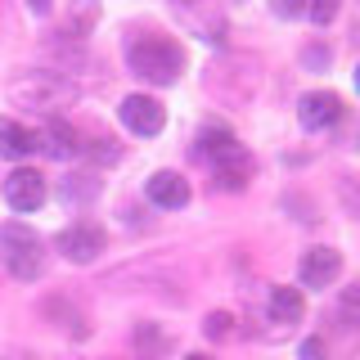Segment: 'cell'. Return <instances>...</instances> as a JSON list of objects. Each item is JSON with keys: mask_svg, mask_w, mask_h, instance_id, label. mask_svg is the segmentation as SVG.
<instances>
[{"mask_svg": "<svg viewBox=\"0 0 360 360\" xmlns=\"http://www.w3.org/2000/svg\"><path fill=\"white\" fill-rule=\"evenodd\" d=\"M127 68L153 86H172L185 72V50H180V41L162 37V32H131L127 37Z\"/></svg>", "mask_w": 360, "mask_h": 360, "instance_id": "6da1fadb", "label": "cell"}, {"mask_svg": "<svg viewBox=\"0 0 360 360\" xmlns=\"http://www.w3.org/2000/svg\"><path fill=\"white\" fill-rule=\"evenodd\" d=\"M198 158L212 167L221 189H243L252 180V153L239 144V135L225 127H202L198 131Z\"/></svg>", "mask_w": 360, "mask_h": 360, "instance_id": "7a4b0ae2", "label": "cell"}, {"mask_svg": "<svg viewBox=\"0 0 360 360\" xmlns=\"http://www.w3.org/2000/svg\"><path fill=\"white\" fill-rule=\"evenodd\" d=\"M0 248H5V266H9L14 279L32 284V279L45 275V243H41V234L32 230V225L9 221L5 230H0Z\"/></svg>", "mask_w": 360, "mask_h": 360, "instance_id": "3957f363", "label": "cell"}, {"mask_svg": "<svg viewBox=\"0 0 360 360\" xmlns=\"http://www.w3.org/2000/svg\"><path fill=\"white\" fill-rule=\"evenodd\" d=\"M9 95H14L18 104H27V108L45 112V108L68 104V99H72L77 90L68 86V82H59V77H50V72H27V77H18V82L9 86Z\"/></svg>", "mask_w": 360, "mask_h": 360, "instance_id": "277c9868", "label": "cell"}, {"mask_svg": "<svg viewBox=\"0 0 360 360\" xmlns=\"http://www.w3.org/2000/svg\"><path fill=\"white\" fill-rule=\"evenodd\" d=\"M172 9H176V18L185 22L189 32H198L202 41H212V45L225 41V14L217 9V0H172Z\"/></svg>", "mask_w": 360, "mask_h": 360, "instance_id": "5b68a950", "label": "cell"}, {"mask_svg": "<svg viewBox=\"0 0 360 360\" xmlns=\"http://www.w3.org/2000/svg\"><path fill=\"white\" fill-rule=\"evenodd\" d=\"M104 230H99L95 221H77V225H68V230H59V239H54V248L68 257V262H77V266H86V262H95L99 252H104Z\"/></svg>", "mask_w": 360, "mask_h": 360, "instance_id": "8992f818", "label": "cell"}, {"mask_svg": "<svg viewBox=\"0 0 360 360\" xmlns=\"http://www.w3.org/2000/svg\"><path fill=\"white\" fill-rule=\"evenodd\" d=\"M117 117H122V127L135 131V135H158L167 127V108L158 104L153 95H127L122 108H117Z\"/></svg>", "mask_w": 360, "mask_h": 360, "instance_id": "52a82bcc", "label": "cell"}, {"mask_svg": "<svg viewBox=\"0 0 360 360\" xmlns=\"http://www.w3.org/2000/svg\"><path fill=\"white\" fill-rule=\"evenodd\" d=\"M297 122L307 131H333L342 122V99L333 90H311V95L297 99Z\"/></svg>", "mask_w": 360, "mask_h": 360, "instance_id": "ba28073f", "label": "cell"}, {"mask_svg": "<svg viewBox=\"0 0 360 360\" xmlns=\"http://www.w3.org/2000/svg\"><path fill=\"white\" fill-rule=\"evenodd\" d=\"M5 202L14 212H37L41 202H45V176L32 172V167L9 172V180H5Z\"/></svg>", "mask_w": 360, "mask_h": 360, "instance_id": "9c48e42d", "label": "cell"}, {"mask_svg": "<svg viewBox=\"0 0 360 360\" xmlns=\"http://www.w3.org/2000/svg\"><path fill=\"white\" fill-rule=\"evenodd\" d=\"M302 284L307 288H329L338 275H342V252L338 248H311L307 257H302Z\"/></svg>", "mask_w": 360, "mask_h": 360, "instance_id": "30bf717a", "label": "cell"}, {"mask_svg": "<svg viewBox=\"0 0 360 360\" xmlns=\"http://www.w3.org/2000/svg\"><path fill=\"white\" fill-rule=\"evenodd\" d=\"M144 194H149L153 207L176 212V207H185V202H189V180L176 176V172H153L149 185H144Z\"/></svg>", "mask_w": 360, "mask_h": 360, "instance_id": "8fae6325", "label": "cell"}, {"mask_svg": "<svg viewBox=\"0 0 360 360\" xmlns=\"http://www.w3.org/2000/svg\"><path fill=\"white\" fill-rule=\"evenodd\" d=\"M41 149L37 131H27L22 122L14 117H0V158H9V162H22V158H32Z\"/></svg>", "mask_w": 360, "mask_h": 360, "instance_id": "7c38bea8", "label": "cell"}, {"mask_svg": "<svg viewBox=\"0 0 360 360\" xmlns=\"http://www.w3.org/2000/svg\"><path fill=\"white\" fill-rule=\"evenodd\" d=\"M37 140H41V149L50 153V158H77V153H86L82 135L68 127V122H59V117L45 122V131H37Z\"/></svg>", "mask_w": 360, "mask_h": 360, "instance_id": "4fadbf2b", "label": "cell"}, {"mask_svg": "<svg viewBox=\"0 0 360 360\" xmlns=\"http://www.w3.org/2000/svg\"><path fill=\"white\" fill-rule=\"evenodd\" d=\"M307 302H302V288H288V284H275L270 288V320L275 324H297Z\"/></svg>", "mask_w": 360, "mask_h": 360, "instance_id": "5bb4252c", "label": "cell"}, {"mask_svg": "<svg viewBox=\"0 0 360 360\" xmlns=\"http://www.w3.org/2000/svg\"><path fill=\"white\" fill-rule=\"evenodd\" d=\"M95 14H99V5H95V0H77V5H72V14H68V27H72V37H86V32H90V22H95Z\"/></svg>", "mask_w": 360, "mask_h": 360, "instance_id": "9a60e30c", "label": "cell"}, {"mask_svg": "<svg viewBox=\"0 0 360 360\" xmlns=\"http://www.w3.org/2000/svg\"><path fill=\"white\" fill-rule=\"evenodd\" d=\"M338 9H342V0H307V18L315 22V27H329V22L338 18Z\"/></svg>", "mask_w": 360, "mask_h": 360, "instance_id": "2e32d148", "label": "cell"}, {"mask_svg": "<svg viewBox=\"0 0 360 360\" xmlns=\"http://www.w3.org/2000/svg\"><path fill=\"white\" fill-rule=\"evenodd\" d=\"M230 315H225V311H212L207 315V324H202V329H207V338H230Z\"/></svg>", "mask_w": 360, "mask_h": 360, "instance_id": "e0dca14e", "label": "cell"}, {"mask_svg": "<svg viewBox=\"0 0 360 360\" xmlns=\"http://www.w3.org/2000/svg\"><path fill=\"white\" fill-rule=\"evenodd\" d=\"M270 5H275L279 18H297L302 9H307V0H270Z\"/></svg>", "mask_w": 360, "mask_h": 360, "instance_id": "ac0fdd59", "label": "cell"}, {"mask_svg": "<svg viewBox=\"0 0 360 360\" xmlns=\"http://www.w3.org/2000/svg\"><path fill=\"white\" fill-rule=\"evenodd\" d=\"M302 360H324V338H307L302 342Z\"/></svg>", "mask_w": 360, "mask_h": 360, "instance_id": "d6986e66", "label": "cell"}, {"mask_svg": "<svg viewBox=\"0 0 360 360\" xmlns=\"http://www.w3.org/2000/svg\"><path fill=\"white\" fill-rule=\"evenodd\" d=\"M27 5H32V9H37V14H45V9H50V5H54V0H27Z\"/></svg>", "mask_w": 360, "mask_h": 360, "instance_id": "ffe728a7", "label": "cell"}, {"mask_svg": "<svg viewBox=\"0 0 360 360\" xmlns=\"http://www.w3.org/2000/svg\"><path fill=\"white\" fill-rule=\"evenodd\" d=\"M185 360H212V356H202V352H194V356H185Z\"/></svg>", "mask_w": 360, "mask_h": 360, "instance_id": "44dd1931", "label": "cell"}, {"mask_svg": "<svg viewBox=\"0 0 360 360\" xmlns=\"http://www.w3.org/2000/svg\"><path fill=\"white\" fill-rule=\"evenodd\" d=\"M356 90H360V68H356Z\"/></svg>", "mask_w": 360, "mask_h": 360, "instance_id": "7402d4cb", "label": "cell"}]
</instances>
